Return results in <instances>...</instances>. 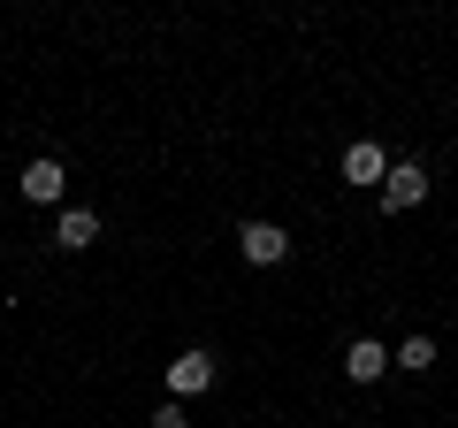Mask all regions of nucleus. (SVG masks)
Here are the masks:
<instances>
[{
  "instance_id": "obj_1",
  "label": "nucleus",
  "mask_w": 458,
  "mask_h": 428,
  "mask_svg": "<svg viewBox=\"0 0 458 428\" xmlns=\"http://www.w3.org/2000/svg\"><path fill=\"white\" fill-rule=\"evenodd\" d=\"M237 253H245L252 268H283L291 261V237H283L276 222H245V230H237Z\"/></svg>"
},
{
  "instance_id": "obj_2",
  "label": "nucleus",
  "mask_w": 458,
  "mask_h": 428,
  "mask_svg": "<svg viewBox=\"0 0 458 428\" xmlns=\"http://www.w3.org/2000/svg\"><path fill=\"white\" fill-rule=\"evenodd\" d=\"M16 192L31 199V207H62L69 176H62V161H54V153H47V161H31V168H23V176H16Z\"/></svg>"
},
{
  "instance_id": "obj_3",
  "label": "nucleus",
  "mask_w": 458,
  "mask_h": 428,
  "mask_svg": "<svg viewBox=\"0 0 458 428\" xmlns=\"http://www.w3.org/2000/svg\"><path fill=\"white\" fill-rule=\"evenodd\" d=\"M420 199H428V176H420V161H397L390 176H382V207H390V214L420 207Z\"/></svg>"
},
{
  "instance_id": "obj_4",
  "label": "nucleus",
  "mask_w": 458,
  "mask_h": 428,
  "mask_svg": "<svg viewBox=\"0 0 458 428\" xmlns=\"http://www.w3.org/2000/svg\"><path fill=\"white\" fill-rule=\"evenodd\" d=\"M214 390V352H176V367H168V398H199Z\"/></svg>"
},
{
  "instance_id": "obj_5",
  "label": "nucleus",
  "mask_w": 458,
  "mask_h": 428,
  "mask_svg": "<svg viewBox=\"0 0 458 428\" xmlns=\"http://www.w3.org/2000/svg\"><path fill=\"white\" fill-rule=\"evenodd\" d=\"M344 375H352V382H382V375H390V352H382L375 337H360V345L344 352Z\"/></svg>"
},
{
  "instance_id": "obj_6",
  "label": "nucleus",
  "mask_w": 458,
  "mask_h": 428,
  "mask_svg": "<svg viewBox=\"0 0 458 428\" xmlns=\"http://www.w3.org/2000/svg\"><path fill=\"white\" fill-rule=\"evenodd\" d=\"M92 237H99V214L92 207H69L62 222H54V245H62V253H84Z\"/></svg>"
},
{
  "instance_id": "obj_7",
  "label": "nucleus",
  "mask_w": 458,
  "mask_h": 428,
  "mask_svg": "<svg viewBox=\"0 0 458 428\" xmlns=\"http://www.w3.org/2000/svg\"><path fill=\"white\" fill-rule=\"evenodd\" d=\"M382 176H390L382 146H367V138H360V146H344V184H382Z\"/></svg>"
},
{
  "instance_id": "obj_8",
  "label": "nucleus",
  "mask_w": 458,
  "mask_h": 428,
  "mask_svg": "<svg viewBox=\"0 0 458 428\" xmlns=\"http://www.w3.org/2000/svg\"><path fill=\"white\" fill-rule=\"evenodd\" d=\"M397 367H412V375L436 367V337H405V345H397Z\"/></svg>"
},
{
  "instance_id": "obj_9",
  "label": "nucleus",
  "mask_w": 458,
  "mask_h": 428,
  "mask_svg": "<svg viewBox=\"0 0 458 428\" xmlns=\"http://www.w3.org/2000/svg\"><path fill=\"white\" fill-rule=\"evenodd\" d=\"M153 428H191V421H183V406H176V398H168V406L153 413Z\"/></svg>"
}]
</instances>
